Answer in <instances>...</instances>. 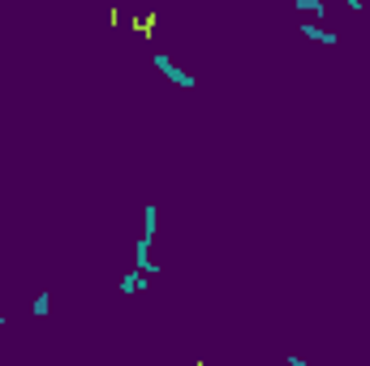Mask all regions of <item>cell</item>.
<instances>
[{
    "instance_id": "cell-6",
    "label": "cell",
    "mask_w": 370,
    "mask_h": 366,
    "mask_svg": "<svg viewBox=\"0 0 370 366\" xmlns=\"http://www.w3.org/2000/svg\"><path fill=\"white\" fill-rule=\"evenodd\" d=\"M159 26V13L151 9V13H142V18H134V30H138V35H151V30Z\"/></svg>"
},
{
    "instance_id": "cell-3",
    "label": "cell",
    "mask_w": 370,
    "mask_h": 366,
    "mask_svg": "<svg viewBox=\"0 0 370 366\" xmlns=\"http://www.w3.org/2000/svg\"><path fill=\"white\" fill-rule=\"evenodd\" d=\"M134 267L147 276H159V263H151V237H138L134 242Z\"/></svg>"
},
{
    "instance_id": "cell-10",
    "label": "cell",
    "mask_w": 370,
    "mask_h": 366,
    "mask_svg": "<svg viewBox=\"0 0 370 366\" xmlns=\"http://www.w3.org/2000/svg\"><path fill=\"white\" fill-rule=\"evenodd\" d=\"M0 328H5V314H0Z\"/></svg>"
},
{
    "instance_id": "cell-8",
    "label": "cell",
    "mask_w": 370,
    "mask_h": 366,
    "mask_svg": "<svg viewBox=\"0 0 370 366\" xmlns=\"http://www.w3.org/2000/svg\"><path fill=\"white\" fill-rule=\"evenodd\" d=\"M47 306H52V301H47V293H39L35 301H30V314H35V319H47Z\"/></svg>"
},
{
    "instance_id": "cell-5",
    "label": "cell",
    "mask_w": 370,
    "mask_h": 366,
    "mask_svg": "<svg viewBox=\"0 0 370 366\" xmlns=\"http://www.w3.org/2000/svg\"><path fill=\"white\" fill-rule=\"evenodd\" d=\"M155 233H159V207L147 203V207H142V237H151V242H155Z\"/></svg>"
},
{
    "instance_id": "cell-1",
    "label": "cell",
    "mask_w": 370,
    "mask_h": 366,
    "mask_svg": "<svg viewBox=\"0 0 370 366\" xmlns=\"http://www.w3.org/2000/svg\"><path fill=\"white\" fill-rule=\"evenodd\" d=\"M151 65H155L159 73H164L172 87H181V91H194V87H198V78L189 73V69H181V65H176V60H172L168 52H151Z\"/></svg>"
},
{
    "instance_id": "cell-9",
    "label": "cell",
    "mask_w": 370,
    "mask_h": 366,
    "mask_svg": "<svg viewBox=\"0 0 370 366\" xmlns=\"http://www.w3.org/2000/svg\"><path fill=\"white\" fill-rule=\"evenodd\" d=\"M345 9L349 13H362V0H345Z\"/></svg>"
},
{
    "instance_id": "cell-4",
    "label": "cell",
    "mask_w": 370,
    "mask_h": 366,
    "mask_svg": "<svg viewBox=\"0 0 370 366\" xmlns=\"http://www.w3.org/2000/svg\"><path fill=\"white\" fill-rule=\"evenodd\" d=\"M301 35H305V39H314V43H323V47H336V43H340V35H336V30L319 26V22H301Z\"/></svg>"
},
{
    "instance_id": "cell-2",
    "label": "cell",
    "mask_w": 370,
    "mask_h": 366,
    "mask_svg": "<svg viewBox=\"0 0 370 366\" xmlns=\"http://www.w3.org/2000/svg\"><path fill=\"white\" fill-rule=\"evenodd\" d=\"M147 289H151V276L138 272V267H134V272H125V276L117 280V293H121V297H138V293H147Z\"/></svg>"
},
{
    "instance_id": "cell-7",
    "label": "cell",
    "mask_w": 370,
    "mask_h": 366,
    "mask_svg": "<svg viewBox=\"0 0 370 366\" xmlns=\"http://www.w3.org/2000/svg\"><path fill=\"white\" fill-rule=\"evenodd\" d=\"M293 9H297V13H319V18H323L327 5H323V0H293Z\"/></svg>"
}]
</instances>
